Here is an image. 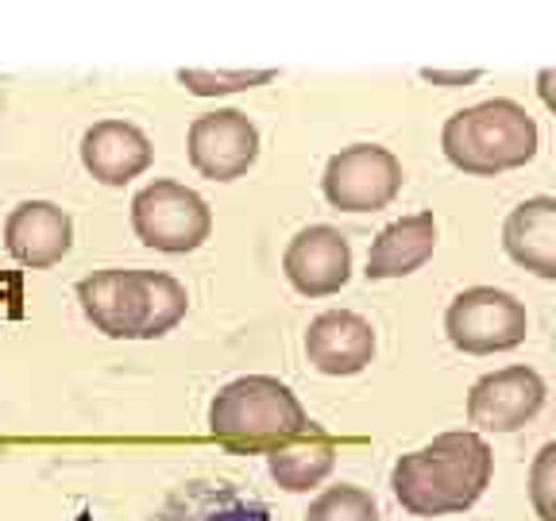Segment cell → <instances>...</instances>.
<instances>
[{
    "label": "cell",
    "mask_w": 556,
    "mask_h": 521,
    "mask_svg": "<svg viewBox=\"0 0 556 521\" xmlns=\"http://www.w3.org/2000/svg\"><path fill=\"white\" fill-rule=\"evenodd\" d=\"M503 247L518 267L538 278H556V201H521L503 225Z\"/></svg>",
    "instance_id": "2e32d148"
},
{
    "label": "cell",
    "mask_w": 556,
    "mask_h": 521,
    "mask_svg": "<svg viewBox=\"0 0 556 521\" xmlns=\"http://www.w3.org/2000/svg\"><path fill=\"white\" fill-rule=\"evenodd\" d=\"M155 521H270V510L225 479H193L166 498Z\"/></svg>",
    "instance_id": "5bb4252c"
},
{
    "label": "cell",
    "mask_w": 556,
    "mask_h": 521,
    "mask_svg": "<svg viewBox=\"0 0 556 521\" xmlns=\"http://www.w3.org/2000/svg\"><path fill=\"white\" fill-rule=\"evenodd\" d=\"M437 252V220L433 213H414L394 225H387L375 236L371 252H367V270L371 282H387V278H406L421 270Z\"/></svg>",
    "instance_id": "9a60e30c"
},
{
    "label": "cell",
    "mask_w": 556,
    "mask_h": 521,
    "mask_svg": "<svg viewBox=\"0 0 556 521\" xmlns=\"http://www.w3.org/2000/svg\"><path fill=\"white\" fill-rule=\"evenodd\" d=\"M282 270L302 297L340 294L352 278V243L340 228L309 225L290 240L287 255H282Z\"/></svg>",
    "instance_id": "30bf717a"
},
{
    "label": "cell",
    "mask_w": 556,
    "mask_h": 521,
    "mask_svg": "<svg viewBox=\"0 0 556 521\" xmlns=\"http://www.w3.org/2000/svg\"><path fill=\"white\" fill-rule=\"evenodd\" d=\"M538 120L506 97L460 109L441 128L444 158L476 178H495L526 166L538 155Z\"/></svg>",
    "instance_id": "277c9868"
},
{
    "label": "cell",
    "mask_w": 556,
    "mask_h": 521,
    "mask_svg": "<svg viewBox=\"0 0 556 521\" xmlns=\"http://www.w3.org/2000/svg\"><path fill=\"white\" fill-rule=\"evenodd\" d=\"M545 409V379L533 367H503L471 386L468 421L483 433H514Z\"/></svg>",
    "instance_id": "9c48e42d"
},
{
    "label": "cell",
    "mask_w": 556,
    "mask_h": 521,
    "mask_svg": "<svg viewBox=\"0 0 556 521\" xmlns=\"http://www.w3.org/2000/svg\"><path fill=\"white\" fill-rule=\"evenodd\" d=\"M495 475V452L479 433H441L433 444L399 456L391 468V491L414 518L464 513L483 498Z\"/></svg>",
    "instance_id": "6da1fadb"
},
{
    "label": "cell",
    "mask_w": 556,
    "mask_h": 521,
    "mask_svg": "<svg viewBox=\"0 0 556 521\" xmlns=\"http://www.w3.org/2000/svg\"><path fill=\"white\" fill-rule=\"evenodd\" d=\"M0 302H9V317H24V278L16 270H0Z\"/></svg>",
    "instance_id": "ffe728a7"
},
{
    "label": "cell",
    "mask_w": 556,
    "mask_h": 521,
    "mask_svg": "<svg viewBox=\"0 0 556 521\" xmlns=\"http://www.w3.org/2000/svg\"><path fill=\"white\" fill-rule=\"evenodd\" d=\"M313 429L317 425L302 409L298 394L270 374H243L228 382L208 406V433L228 452H248V456L255 452L267 456Z\"/></svg>",
    "instance_id": "3957f363"
},
{
    "label": "cell",
    "mask_w": 556,
    "mask_h": 521,
    "mask_svg": "<svg viewBox=\"0 0 556 521\" xmlns=\"http://www.w3.org/2000/svg\"><path fill=\"white\" fill-rule=\"evenodd\" d=\"M402 163L379 143H352L329 158L321 178L325 201L340 213H379L402 193Z\"/></svg>",
    "instance_id": "52a82bcc"
},
{
    "label": "cell",
    "mask_w": 556,
    "mask_h": 521,
    "mask_svg": "<svg viewBox=\"0 0 556 521\" xmlns=\"http://www.w3.org/2000/svg\"><path fill=\"white\" fill-rule=\"evenodd\" d=\"M278 78V69H178V81L193 97H228L243 89L267 86Z\"/></svg>",
    "instance_id": "d6986e66"
},
{
    "label": "cell",
    "mask_w": 556,
    "mask_h": 521,
    "mask_svg": "<svg viewBox=\"0 0 556 521\" xmlns=\"http://www.w3.org/2000/svg\"><path fill=\"white\" fill-rule=\"evenodd\" d=\"M4 243L20 267L47 270L74 247V220L54 201H24L4 220Z\"/></svg>",
    "instance_id": "7c38bea8"
},
{
    "label": "cell",
    "mask_w": 556,
    "mask_h": 521,
    "mask_svg": "<svg viewBox=\"0 0 556 521\" xmlns=\"http://www.w3.org/2000/svg\"><path fill=\"white\" fill-rule=\"evenodd\" d=\"M155 148L128 120H101L81 136V163L101 186H124L148 170Z\"/></svg>",
    "instance_id": "4fadbf2b"
},
{
    "label": "cell",
    "mask_w": 556,
    "mask_h": 521,
    "mask_svg": "<svg viewBox=\"0 0 556 521\" xmlns=\"http://www.w3.org/2000/svg\"><path fill=\"white\" fill-rule=\"evenodd\" d=\"M131 228L148 247L166 255H186L198 252L201 243L213 232V213H208L205 198L193 193L190 186L159 178V182L143 186L131 201Z\"/></svg>",
    "instance_id": "5b68a950"
},
{
    "label": "cell",
    "mask_w": 556,
    "mask_h": 521,
    "mask_svg": "<svg viewBox=\"0 0 556 521\" xmlns=\"http://www.w3.org/2000/svg\"><path fill=\"white\" fill-rule=\"evenodd\" d=\"M305 521H379V503L367 495L364 486L340 483L313 498Z\"/></svg>",
    "instance_id": "ac0fdd59"
},
{
    "label": "cell",
    "mask_w": 556,
    "mask_h": 521,
    "mask_svg": "<svg viewBox=\"0 0 556 521\" xmlns=\"http://www.w3.org/2000/svg\"><path fill=\"white\" fill-rule=\"evenodd\" d=\"M332 468H337V441L325 436L321 429H313V433L267 452L270 479H275L282 491H290V495H302V491L321 486Z\"/></svg>",
    "instance_id": "e0dca14e"
},
{
    "label": "cell",
    "mask_w": 556,
    "mask_h": 521,
    "mask_svg": "<svg viewBox=\"0 0 556 521\" xmlns=\"http://www.w3.org/2000/svg\"><path fill=\"white\" fill-rule=\"evenodd\" d=\"M305 359L321 374L348 379L375 359V329L352 309H329L305 329Z\"/></svg>",
    "instance_id": "8fae6325"
},
{
    "label": "cell",
    "mask_w": 556,
    "mask_h": 521,
    "mask_svg": "<svg viewBox=\"0 0 556 521\" xmlns=\"http://www.w3.org/2000/svg\"><path fill=\"white\" fill-rule=\"evenodd\" d=\"M444 332H448L452 347H460L468 356H495V352H510L526 340L530 317H526V305L506 290L471 287L452 297L448 313H444Z\"/></svg>",
    "instance_id": "8992f818"
},
{
    "label": "cell",
    "mask_w": 556,
    "mask_h": 521,
    "mask_svg": "<svg viewBox=\"0 0 556 521\" xmlns=\"http://www.w3.org/2000/svg\"><path fill=\"white\" fill-rule=\"evenodd\" d=\"M426 81H444V86H468V81L479 78V69H468V74H441V69H421Z\"/></svg>",
    "instance_id": "44dd1931"
},
{
    "label": "cell",
    "mask_w": 556,
    "mask_h": 521,
    "mask_svg": "<svg viewBox=\"0 0 556 521\" xmlns=\"http://www.w3.org/2000/svg\"><path fill=\"white\" fill-rule=\"evenodd\" d=\"M81 313L113 340L166 336L190 309V294L163 270H97L78 282Z\"/></svg>",
    "instance_id": "7a4b0ae2"
},
{
    "label": "cell",
    "mask_w": 556,
    "mask_h": 521,
    "mask_svg": "<svg viewBox=\"0 0 556 521\" xmlns=\"http://www.w3.org/2000/svg\"><path fill=\"white\" fill-rule=\"evenodd\" d=\"M190 163L208 182H236L260 158V128L240 109H217L190 124Z\"/></svg>",
    "instance_id": "ba28073f"
}]
</instances>
